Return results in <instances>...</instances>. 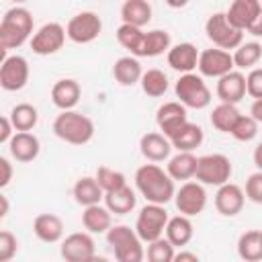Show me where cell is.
Instances as JSON below:
<instances>
[{"instance_id":"cell-46","label":"cell","mask_w":262,"mask_h":262,"mask_svg":"<svg viewBox=\"0 0 262 262\" xmlns=\"http://www.w3.org/2000/svg\"><path fill=\"white\" fill-rule=\"evenodd\" d=\"M0 170H2V176H0V186L2 188H6L8 184H10V180H12V164H10V160L8 158H0Z\"/></svg>"},{"instance_id":"cell-13","label":"cell","mask_w":262,"mask_h":262,"mask_svg":"<svg viewBox=\"0 0 262 262\" xmlns=\"http://www.w3.org/2000/svg\"><path fill=\"white\" fill-rule=\"evenodd\" d=\"M31 76V68L29 61L23 55H8L2 59L0 66V86L6 92H18L27 86Z\"/></svg>"},{"instance_id":"cell-17","label":"cell","mask_w":262,"mask_h":262,"mask_svg":"<svg viewBox=\"0 0 262 262\" xmlns=\"http://www.w3.org/2000/svg\"><path fill=\"white\" fill-rule=\"evenodd\" d=\"M172 141L162 133V131H147L139 139V151L147 162H164L172 154Z\"/></svg>"},{"instance_id":"cell-10","label":"cell","mask_w":262,"mask_h":262,"mask_svg":"<svg viewBox=\"0 0 262 262\" xmlns=\"http://www.w3.org/2000/svg\"><path fill=\"white\" fill-rule=\"evenodd\" d=\"M59 254L66 262H90L96 256V244L90 231H74L61 239Z\"/></svg>"},{"instance_id":"cell-44","label":"cell","mask_w":262,"mask_h":262,"mask_svg":"<svg viewBox=\"0 0 262 262\" xmlns=\"http://www.w3.org/2000/svg\"><path fill=\"white\" fill-rule=\"evenodd\" d=\"M246 90L252 98H262V68H252L246 76Z\"/></svg>"},{"instance_id":"cell-51","label":"cell","mask_w":262,"mask_h":262,"mask_svg":"<svg viewBox=\"0 0 262 262\" xmlns=\"http://www.w3.org/2000/svg\"><path fill=\"white\" fill-rule=\"evenodd\" d=\"M8 207H10V205H8V196H6V194H0V217H2V219L8 215Z\"/></svg>"},{"instance_id":"cell-43","label":"cell","mask_w":262,"mask_h":262,"mask_svg":"<svg viewBox=\"0 0 262 262\" xmlns=\"http://www.w3.org/2000/svg\"><path fill=\"white\" fill-rule=\"evenodd\" d=\"M244 192H246V199H250L256 205H262V170H256L254 174L248 176Z\"/></svg>"},{"instance_id":"cell-52","label":"cell","mask_w":262,"mask_h":262,"mask_svg":"<svg viewBox=\"0 0 262 262\" xmlns=\"http://www.w3.org/2000/svg\"><path fill=\"white\" fill-rule=\"evenodd\" d=\"M188 2H190V0H166V4H168L170 8H184Z\"/></svg>"},{"instance_id":"cell-50","label":"cell","mask_w":262,"mask_h":262,"mask_svg":"<svg viewBox=\"0 0 262 262\" xmlns=\"http://www.w3.org/2000/svg\"><path fill=\"white\" fill-rule=\"evenodd\" d=\"M252 160H254V166L258 170H262V141L254 147V154H252Z\"/></svg>"},{"instance_id":"cell-23","label":"cell","mask_w":262,"mask_h":262,"mask_svg":"<svg viewBox=\"0 0 262 262\" xmlns=\"http://www.w3.org/2000/svg\"><path fill=\"white\" fill-rule=\"evenodd\" d=\"M260 10H262L260 0H233L225 14L233 27L248 31V27L254 23V18L260 14Z\"/></svg>"},{"instance_id":"cell-6","label":"cell","mask_w":262,"mask_h":262,"mask_svg":"<svg viewBox=\"0 0 262 262\" xmlns=\"http://www.w3.org/2000/svg\"><path fill=\"white\" fill-rule=\"evenodd\" d=\"M205 35L207 39L221 49H235L244 43V31L233 27L225 12H213L205 23Z\"/></svg>"},{"instance_id":"cell-2","label":"cell","mask_w":262,"mask_h":262,"mask_svg":"<svg viewBox=\"0 0 262 262\" xmlns=\"http://www.w3.org/2000/svg\"><path fill=\"white\" fill-rule=\"evenodd\" d=\"M33 14L25 6H12L0 20V53L8 57L10 49H18L33 37Z\"/></svg>"},{"instance_id":"cell-32","label":"cell","mask_w":262,"mask_h":262,"mask_svg":"<svg viewBox=\"0 0 262 262\" xmlns=\"http://www.w3.org/2000/svg\"><path fill=\"white\" fill-rule=\"evenodd\" d=\"M237 256L246 262H258L262 260V231L260 229H248L237 239Z\"/></svg>"},{"instance_id":"cell-11","label":"cell","mask_w":262,"mask_h":262,"mask_svg":"<svg viewBox=\"0 0 262 262\" xmlns=\"http://www.w3.org/2000/svg\"><path fill=\"white\" fill-rule=\"evenodd\" d=\"M66 37H68V33H66L63 25H59V23H45L43 27H39L33 33L29 45H31L33 53H37V55H53V53H57L63 47Z\"/></svg>"},{"instance_id":"cell-39","label":"cell","mask_w":262,"mask_h":262,"mask_svg":"<svg viewBox=\"0 0 262 262\" xmlns=\"http://www.w3.org/2000/svg\"><path fill=\"white\" fill-rule=\"evenodd\" d=\"M176 256V248L170 244V239L166 235L154 239L147 244V250H145V258L149 262H172Z\"/></svg>"},{"instance_id":"cell-40","label":"cell","mask_w":262,"mask_h":262,"mask_svg":"<svg viewBox=\"0 0 262 262\" xmlns=\"http://www.w3.org/2000/svg\"><path fill=\"white\" fill-rule=\"evenodd\" d=\"M94 176H96V180H98V184L102 186L104 192H108V190H117V188H121V186L127 184L125 174H123L121 170L111 168V166H98Z\"/></svg>"},{"instance_id":"cell-15","label":"cell","mask_w":262,"mask_h":262,"mask_svg":"<svg viewBox=\"0 0 262 262\" xmlns=\"http://www.w3.org/2000/svg\"><path fill=\"white\" fill-rule=\"evenodd\" d=\"M188 123V115H186V106L180 100H170L164 102L158 111H156V125L158 129L170 139L182 125Z\"/></svg>"},{"instance_id":"cell-30","label":"cell","mask_w":262,"mask_h":262,"mask_svg":"<svg viewBox=\"0 0 262 262\" xmlns=\"http://www.w3.org/2000/svg\"><path fill=\"white\" fill-rule=\"evenodd\" d=\"M203 139H205L203 129H201L196 123H190V121H188L186 125H182V127L170 137L172 147L178 149V151H194V149L203 143Z\"/></svg>"},{"instance_id":"cell-48","label":"cell","mask_w":262,"mask_h":262,"mask_svg":"<svg viewBox=\"0 0 262 262\" xmlns=\"http://www.w3.org/2000/svg\"><path fill=\"white\" fill-rule=\"evenodd\" d=\"M174 260H176V262H199V256H196L194 252H184V250H180V252H176Z\"/></svg>"},{"instance_id":"cell-33","label":"cell","mask_w":262,"mask_h":262,"mask_svg":"<svg viewBox=\"0 0 262 262\" xmlns=\"http://www.w3.org/2000/svg\"><path fill=\"white\" fill-rule=\"evenodd\" d=\"M121 18L123 23L143 29L151 20V4L147 0H125L121 6Z\"/></svg>"},{"instance_id":"cell-5","label":"cell","mask_w":262,"mask_h":262,"mask_svg":"<svg viewBox=\"0 0 262 262\" xmlns=\"http://www.w3.org/2000/svg\"><path fill=\"white\" fill-rule=\"evenodd\" d=\"M174 92L176 98L186 106V108H207L211 104V90L207 86V82L203 80V76L188 72V74H180V78L174 84Z\"/></svg>"},{"instance_id":"cell-49","label":"cell","mask_w":262,"mask_h":262,"mask_svg":"<svg viewBox=\"0 0 262 262\" xmlns=\"http://www.w3.org/2000/svg\"><path fill=\"white\" fill-rule=\"evenodd\" d=\"M250 115H252L258 123H262V98H254V102H252V106H250Z\"/></svg>"},{"instance_id":"cell-25","label":"cell","mask_w":262,"mask_h":262,"mask_svg":"<svg viewBox=\"0 0 262 262\" xmlns=\"http://www.w3.org/2000/svg\"><path fill=\"white\" fill-rule=\"evenodd\" d=\"M196 164H199V158L192 154V151H178L174 156L168 158V174L174 178V180H192L194 174H196Z\"/></svg>"},{"instance_id":"cell-4","label":"cell","mask_w":262,"mask_h":262,"mask_svg":"<svg viewBox=\"0 0 262 262\" xmlns=\"http://www.w3.org/2000/svg\"><path fill=\"white\" fill-rule=\"evenodd\" d=\"M106 244L113 250V256L119 262H141L145 258L143 250V239L137 235L135 227L131 229L129 225H111V229L104 233Z\"/></svg>"},{"instance_id":"cell-18","label":"cell","mask_w":262,"mask_h":262,"mask_svg":"<svg viewBox=\"0 0 262 262\" xmlns=\"http://www.w3.org/2000/svg\"><path fill=\"white\" fill-rule=\"evenodd\" d=\"M217 98L221 102H231V104H237L246 94V76L242 70H231L227 72L225 76L217 78Z\"/></svg>"},{"instance_id":"cell-28","label":"cell","mask_w":262,"mask_h":262,"mask_svg":"<svg viewBox=\"0 0 262 262\" xmlns=\"http://www.w3.org/2000/svg\"><path fill=\"white\" fill-rule=\"evenodd\" d=\"M164 235L170 239V244H172L174 248H182V246H186V244L192 239V235H194V225H192V221H190L188 215H182V213H180V215L168 219V225H166Z\"/></svg>"},{"instance_id":"cell-14","label":"cell","mask_w":262,"mask_h":262,"mask_svg":"<svg viewBox=\"0 0 262 262\" xmlns=\"http://www.w3.org/2000/svg\"><path fill=\"white\" fill-rule=\"evenodd\" d=\"M199 74L203 78H221L227 72L235 70L233 63V55L227 49L221 47H211V49H203L199 55V66H196Z\"/></svg>"},{"instance_id":"cell-35","label":"cell","mask_w":262,"mask_h":262,"mask_svg":"<svg viewBox=\"0 0 262 262\" xmlns=\"http://www.w3.org/2000/svg\"><path fill=\"white\" fill-rule=\"evenodd\" d=\"M233 63L237 70H252L262 59V45L258 41H246L233 49Z\"/></svg>"},{"instance_id":"cell-20","label":"cell","mask_w":262,"mask_h":262,"mask_svg":"<svg viewBox=\"0 0 262 262\" xmlns=\"http://www.w3.org/2000/svg\"><path fill=\"white\" fill-rule=\"evenodd\" d=\"M8 151L16 162L29 164V162L37 160V156L41 151V141L31 131H16L12 135V139L8 141Z\"/></svg>"},{"instance_id":"cell-41","label":"cell","mask_w":262,"mask_h":262,"mask_svg":"<svg viewBox=\"0 0 262 262\" xmlns=\"http://www.w3.org/2000/svg\"><path fill=\"white\" fill-rule=\"evenodd\" d=\"M229 135L237 141H252L258 135V121L252 115H239L235 125L229 131Z\"/></svg>"},{"instance_id":"cell-9","label":"cell","mask_w":262,"mask_h":262,"mask_svg":"<svg viewBox=\"0 0 262 262\" xmlns=\"http://www.w3.org/2000/svg\"><path fill=\"white\" fill-rule=\"evenodd\" d=\"M66 33H68L70 41H74L78 45H88V43L96 41L98 35L102 33V20H100V16L96 12L84 10V12L74 14L68 20Z\"/></svg>"},{"instance_id":"cell-7","label":"cell","mask_w":262,"mask_h":262,"mask_svg":"<svg viewBox=\"0 0 262 262\" xmlns=\"http://www.w3.org/2000/svg\"><path fill=\"white\" fill-rule=\"evenodd\" d=\"M231 172H233V166L225 154H207L199 158L194 178L205 186H221L229 182Z\"/></svg>"},{"instance_id":"cell-53","label":"cell","mask_w":262,"mask_h":262,"mask_svg":"<svg viewBox=\"0 0 262 262\" xmlns=\"http://www.w3.org/2000/svg\"><path fill=\"white\" fill-rule=\"evenodd\" d=\"M12 2H16V4H20V2H27V0H12Z\"/></svg>"},{"instance_id":"cell-34","label":"cell","mask_w":262,"mask_h":262,"mask_svg":"<svg viewBox=\"0 0 262 262\" xmlns=\"http://www.w3.org/2000/svg\"><path fill=\"white\" fill-rule=\"evenodd\" d=\"M115 35H117V41H119L121 47H125L131 55L139 57L141 43H143V37H145V31L141 27H135V25H129V23H121Z\"/></svg>"},{"instance_id":"cell-29","label":"cell","mask_w":262,"mask_h":262,"mask_svg":"<svg viewBox=\"0 0 262 262\" xmlns=\"http://www.w3.org/2000/svg\"><path fill=\"white\" fill-rule=\"evenodd\" d=\"M104 205L108 207V211L113 215H127L137 205L135 190L129 184H125L117 190H108V192H104Z\"/></svg>"},{"instance_id":"cell-27","label":"cell","mask_w":262,"mask_h":262,"mask_svg":"<svg viewBox=\"0 0 262 262\" xmlns=\"http://www.w3.org/2000/svg\"><path fill=\"white\" fill-rule=\"evenodd\" d=\"M141 76H143V70L135 55H123L113 66V78L121 86H135L139 84Z\"/></svg>"},{"instance_id":"cell-19","label":"cell","mask_w":262,"mask_h":262,"mask_svg":"<svg viewBox=\"0 0 262 262\" xmlns=\"http://www.w3.org/2000/svg\"><path fill=\"white\" fill-rule=\"evenodd\" d=\"M199 55L201 51L196 49V45L184 41V43H176L168 49L166 53V59H168V66L174 70V72H180V74H188L192 70H196L199 66Z\"/></svg>"},{"instance_id":"cell-12","label":"cell","mask_w":262,"mask_h":262,"mask_svg":"<svg viewBox=\"0 0 262 262\" xmlns=\"http://www.w3.org/2000/svg\"><path fill=\"white\" fill-rule=\"evenodd\" d=\"M174 205L178 209V213L194 217L199 213H203V209L207 207V190L205 184H201L199 180H186L180 184V188L174 194Z\"/></svg>"},{"instance_id":"cell-26","label":"cell","mask_w":262,"mask_h":262,"mask_svg":"<svg viewBox=\"0 0 262 262\" xmlns=\"http://www.w3.org/2000/svg\"><path fill=\"white\" fill-rule=\"evenodd\" d=\"M72 194H74V201L78 205H82V207L96 205V203L104 201V190L98 184L96 176H82V178H78L74 188H72Z\"/></svg>"},{"instance_id":"cell-21","label":"cell","mask_w":262,"mask_h":262,"mask_svg":"<svg viewBox=\"0 0 262 262\" xmlns=\"http://www.w3.org/2000/svg\"><path fill=\"white\" fill-rule=\"evenodd\" d=\"M82 98V86L74 78H61L51 86V102L59 111H72Z\"/></svg>"},{"instance_id":"cell-16","label":"cell","mask_w":262,"mask_h":262,"mask_svg":"<svg viewBox=\"0 0 262 262\" xmlns=\"http://www.w3.org/2000/svg\"><path fill=\"white\" fill-rule=\"evenodd\" d=\"M246 203V192L242 186L233 184V182H225L221 186H217L215 192V209L219 215L223 217H235L237 213H242Z\"/></svg>"},{"instance_id":"cell-31","label":"cell","mask_w":262,"mask_h":262,"mask_svg":"<svg viewBox=\"0 0 262 262\" xmlns=\"http://www.w3.org/2000/svg\"><path fill=\"white\" fill-rule=\"evenodd\" d=\"M170 47H172L170 33L168 31H162V29H154V31H147L145 33L143 43H141L139 57H158L162 53H168Z\"/></svg>"},{"instance_id":"cell-24","label":"cell","mask_w":262,"mask_h":262,"mask_svg":"<svg viewBox=\"0 0 262 262\" xmlns=\"http://www.w3.org/2000/svg\"><path fill=\"white\" fill-rule=\"evenodd\" d=\"M82 225L86 231L90 233H106L113 225V213L108 211L106 205H88L84 207V213H82Z\"/></svg>"},{"instance_id":"cell-42","label":"cell","mask_w":262,"mask_h":262,"mask_svg":"<svg viewBox=\"0 0 262 262\" xmlns=\"http://www.w3.org/2000/svg\"><path fill=\"white\" fill-rule=\"evenodd\" d=\"M18 252V239L12 231L2 229L0 231V262H8Z\"/></svg>"},{"instance_id":"cell-37","label":"cell","mask_w":262,"mask_h":262,"mask_svg":"<svg viewBox=\"0 0 262 262\" xmlns=\"http://www.w3.org/2000/svg\"><path fill=\"white\" fill-rule=\"evenodd\" d=\"M10 121L16 131H31L39 123V111L29 102H18L10 111Z\"/></svg>"},{"instance_id":"cell-3","label":"cell","mask_w":262,"mask_h":262,"mask_svg":"<svg viewBox=\"0 0 262 262\" xmlns=\"http://www.w3.org/2000/svg\"><path fill=\"white\" fill-rule=\"evenodd\" d=\"M53 133L66 143L86 145L94 137V123L90 117L78 111H61L53 121Z\"/></svg>"},{"instance_id":"cell-36","label":"cell","mask_w":262,"mask_h":262,"mask_svg":"<svg viewBox=\"0 0 262 262\" xmlns=\"http://www.w3.org/2000/svg\"><path fill=\"white\" fill-rule=\"evenodd\" d=\"M139 84H141V90H143L147 96H151V98L164 96V94L168 92V86H170L168 76H166L162 70H158V68H151V70L143 72Z\"/></svg>"},{"instance_id":"cell-22","label":"cell","mask_w":262,"mask_h":262,"mask_svg":"<svg viewBox=\"0 0 262 262\" xmlns=\"http://www.w3.org/2000/svg\"><path fill=\"white\" fill-rule=\"evenodd\" d=\"M33 231L43 244H57L63 237V221L53 213H39L33 219Z\"/></svg>"},{"instance_id":"cell-45","label":"cell","mask_w":262,"mask_h":262,"mask_svg":"<svg viewBox=\"0 0 262 262\" xmlns=\"http://www.w3.org/2000/svg\"><path fill=\"white\" fill-rule=\"evenodd\" d=\"M14 133H16V129H14L12 121H10V117L4 115V117L0 119V143H6V145H8V141L12 139Z\"/></svg>"},{"instance_id":"cell-1","label":"cell","mask_w":262,"mask_h":262,"mask_svg":"<svg viewBox=\"0 0 262 262\" xmlns=\"http://www.w3.org/2000/svg\"><path fill=\"white\" fill-rule=\"evenodd\" d=\"M135 188L147 203H158V205L170 203L176 194L174 178L168 174V170L160 168L156 162L143 164L135 170Z\"/></svg>"},{"instance_id":"cell-8","label":"cell","mask_w":262,"mask_h":262,"mask_svg":"<svg viewBox=\"0 0 262 262\" xmlns=\"http://www.w3.org/2000/svg\"><path fill=\"white\" fill-rule=\"evenodd\" d=\"M168 211L164 205L158 203H147L145 207L139 209L137 221H135V231L143 239V244H149L158 237L164 235L166 225H168Z\"/></svg>"},{"instance_id":"cell-47","label":"cell","mask_w":262,"mask_h":262,"mask_svg":"<svg viewBox=\"0 0 262 262\" xmlns=\"http://www.w3.org/2000/svg\"><path fill=\"white\" fill-rule=\"evenodd\" d=\"M248 33H250L252 37H262V10H260V14L254 18V23L248 27Z\"/></svg>"},{"instance_id":"cell-38","label":"cell","mask_w":262,"mask_h":262,"mask_svg":"<svg viewBox=\"0 0 262 262\" xmlns=\"http://www.w3.org/2000/svg\"><path fill=\"white\" fill-rule=\"evenodd\" d=\"M239 115H242V113L237 111L235 104H231V102H219V104L211 111V125H213L217 131H221V133H229Z\"/></svg>"}]
</instances>
